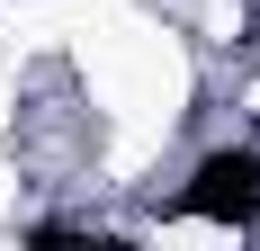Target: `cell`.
<instances>
[{"label":"cell","mask_w":260,"mask_h":251,"mask_svg":"<svg viewBox=\"0 0 260 251\" xmlns=\"http://www.w3.org/2000/svg\"><path fill=\"white\" fill-rule=\"evenodd\" d=\"M188 215H207V225H260V152L251 144H215L180 189Z\"/></svg>","instance_id":"1"}]
</instances>
